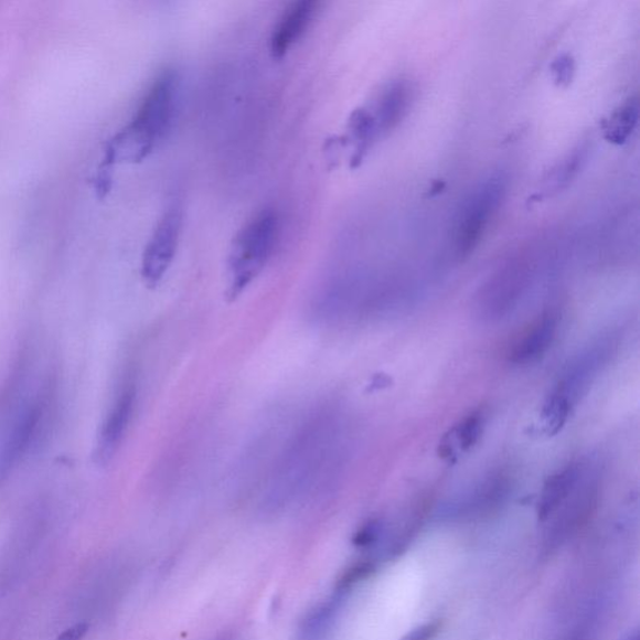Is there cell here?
I'll return each instance as SVG.
<instances>
[{"instance_id":"obj_2","label":"cell","mask_w":640,"mask_h":640,"mask_svg":"<svg viewBox=\"0 0 640 640\" xmlns=\"http://www.w3.org/2000/svg\"><path fill=\"white\" fill-rule=\"evenodd\" d=\"M177 77L167 70L159 74L131 124L111 140L107 160L142 162L171 128L175 107Z\"/></svg>"},{"instance_id":"obj_4","label":"cell","mask_w":640,"mask_h":640,"mask_svg":"<svg viewBox=\"0 0 640 640\" xmlns=\"http://www.w3.org/2000/svg\"><path fill=\"white\" fill-rule=\"evenodd\" d=\"M504 192L502 179L492 178L469 198L460 212L456 231L457 252L460 257H467L478 246L489 221L501 205Z\"/></svg>"},{"instance_id":"obj_17","label":"cell","mask_w":640,"mask_h":640,"mask_svg":"<svg viewBox=\"0 0 640 640\" xmlns=\"http://www.w3.org/2000/svg\"><path fill=\"white\" fill-rule=\"evenodd\" d=\"M383 526L378 521H371L362 526L354 535L353 543L356 547L369 548L374 543L378 542Z\"/></svg>"},{"instance_id":"obj_10","label":"cell","mask_w":640,"mask_h":640,"mask_svg":"<svg viewBox=\"0 0 640 640\" xmlns=\"http://www.w3.org/2000/svg\"><path fill=\"white\" fill-rule=\"evenodd\" d=\"M345 597L343 593L334 590L331 597L309 609L298 625L295 640H329L341 615Z\"/></svg>"},{"instance_id":"obj_21","label":"cell","mask_w":640,"mask_h":640,"mask_svg":"<svg viewBox=\"0 0 640 640\" xmlns=\"http://www.w3.org/2000/svg\"><path fill=\"white\" fill-rule=\"evenodd\" d=\"M629 640H639V638H638V636H636L634 638L629 639Z\"/></svg>"},{"instance_id":"obj_6","label":"cell","mask_w":640,"mask_h":640,"mask_svg":"<svg viewBox=\"0 0 640 640\" xmlns=\"http://www.w3.org/2000/svg\"><path fill=\"white\" fill-rule=\"evenodd\" d=\"M136 398V388L128 387L121 392L115 406L111 407L98 436L96 454H94L97 465L107 466L117 455L134 416Z\"/></svg>"},{"instance_id":"obj_9","label":"cell","mask_w":640,"mask_h":640,"mask_svg":"<svg viewBox=\"0 0 640 640\" xmlns=\"http://www.w3.org/2000/svg\"><path fill=\"white\" fill-rule=\"evenodd\" d=\"M557 324V317L553 313H545L534 320L511 345L508 352L510 361L518 365H526L541 360L554 341Z\"/></svg>"},{"instance_id":"obj_19","label":"cell","mask_w":640,"mask_h":640,"mask_svg":"<svg viewBox=\"0 0 640 640\" xmlns=\"http://www.w3.org/2000/svg\"><path fill=\"white\" fill-rule=\"evenodd\" d=\"M89 626L87 623H78L65 630L56 640H82L86 637Z\"/></svg>"},{"instance_id":"obj_22","label":"cell","mask_w":640,"mask_h":640,"mask_svg":"<svg viewBox=\"0 0 640 640\" xmlns=\"http://www.w3.org/2000/svg\"><path fill=\"white\" fill-rule=\"evenodd\" d=\"M223 640H225V639H223Z\"/></svg>"},{"instance_id":"obj_13","label":"cell","mask_w":640,"mask_h":640,"mask_svg":"<svg viewBox=\"0 0 640 640\" xmlns=\"http://www.w3.org/2000/svg\"><path fill=\"white\" fill-rule=\"evenodd\" d=\"M408 102L409 89L404 83H395L383 93L376 113L373 115L378 134L397 126L408 107Z\"/></svg>"},{"instance_id":"obj_3","label":"cell","mask_w":640,"mask_h":640,"mask_svg":"<svg viewBox=\"0 0 640 640\" xmlns=\"http://www.w3.org/2000/svg\"><path fill=\"white\" fill-rule=\"evenodd\" d=\"M279 222L273 210H263L235 235L228 258L230 300L237 299L266 268L276 249Z\"/></svg>"},{"instance_id":"obj_5","label":"cell","mask_w":640,"mask_h":640,"mask_svg":"<svg viewBox=\"0 0 640 640\" xmlns=\"http://www.w3.org/2000/svg\"><path fill=\"white\" fill-rule=\"evenodd\" d=\"M183 227V212L178 205L160 216L150 237L142 260V277L146 285L156 288L167 275L174 260Z\"/></svg>"},{"instance_id":"obj_20","label":"cell","mask_w":640,"mask_h":640,"mask_svg":"<svg viewBox=\"0 0 640 640\" xmlns=\"http://www.w3.org/2000/svg\"><path fill=\"white\" fill-rule=\"evenodd\" d=\"M572 71H573L572 60L561 58L557 62V71H554V72L557 73V81L559 83H564V82H569Z\"/></svg>"},{"instance_id":"obj_16","label":"cell","mask_w":640,"mask_h":640,"mask_svg":"<svg viewBox=\"0 0 640 640\" xmlns=\"http://www.w3.org/2000/svg\"><path fill=\"white\" fill-rule=\"evenodd\" d=\"M586 159V150L579 148L573 156L567 160L566 163L558 169V172L555 173V183L557 184H566L576 175L579 171L583 160Z\"/></svg>"},{"instance_id":"obj_7","label":"cell","mask_w":640,"mask_h":640,"mask_svg":"<svg viewBox=\"0 0 640 640\" xmlns=\"http://www.w3.org/2000/svg\"><path fill=\"white\" fill-rule=\"evenodd\" d=\"M319 4L313 0L291 3L279 18L270 36V54L275 60L284 58L312 24Z\"/></svg>"},{"instance_id":"obj_15","label":"cell","mask_w":640,"mask_h":640,"mask_svg":"<svg viewBox=\"0 0 640 640\" xmlns=\"http://www.w3.org/2000/svg\"><path fill=\"white\" fill-rule=\"evenodd\" d=\"M638 121V103L629 100L622 108H619L609 120L607 138L610 142L622 145L632 135Z\"/></svg>"},{"instance_id":"obj_8","label":"cell","mask_w":640,"mask_h":640,"mask_svg":"<svg viewBox=\"0 0 640 640\" xmlns=\"http://www.w3.org/2000/svg\"><path fill=\"white\" fill-rule=\"evenodd\" d=\"M41 420L42 408L32 406L25 409L14 423L2 450H0V483H3L9 474L13 472L32 446Z\"/></svg>"},{"instance_id":"obj_12","label":"cell","mask_w":640,"mask_h":640,"mask_svg":"<svg viewBox=\"0 0 640 640\" xmlns=\"http://www.w3.org/2000/svg\"><path fill=\"white\" fill-rule=\"evenodd\" d=\"M580 478L578 466H567L554 473L545 482L540 504V521H547L559 508L568 501L577 488Z\"/></svg>"},{"instance_id":"obj_14","label":"cell","mask_w":640,"mask_h":640,"mask_svg":"<svg viewBox=\"0 0 640 640\" xmlns=\"http://www.w3.org/2000/svg\"><path fill=\"white\" fill-rule=\"evenodd\" d=\"M484 425V417L482 412L470 414L463 422H460L447 436L444 444L440 446V455L450 457L455 454L456 448L460 450H468L472 448L480 435Z\"/></svg>"},{"instance_id":"obj_18","label":"cell","mask_w":640,"mask_h":640,"mask_svg":"<svg viewBox=\"0 0 640 640\" xmlns=\"http://www.w3.org/2000/svg\"><path fill=\"white\" fill-rule=\"evenodd\" d=\"M440 629L441 623L436 620V622H429L413 629L412 632L402 640H435L439 634Z\"/></svg>"},{"instance_id":"obj_1","label":"cell","mask_w":640,"mask_h":640,"mask_svg":"<svg viewBox=\"0 0 640 640\" xmlns=\"http://www.w3.org/2000/svg\"><path fill=\"white\" fill-rule=\"evenodd\" d=\"M337 433L331 413L319 414L298 431L273 473L269 505H285L322 479L331 468Z\"/></svg>"},{"instance_id":"obj_11","label":"cell","mask_w":640,"mask_h":640,"mask_svg":"<svg viewBox=\"0 0 640 640\" xmlns=\"http://www.w3.org/2000/svg\"><path fill=\"white\" fill-rule=\"evenodd\" d=\"M523 271L520 267L506 268L484 289V313L489 317L501 316L514 303L523 288Z\"/></svg>"}]
</instances>
